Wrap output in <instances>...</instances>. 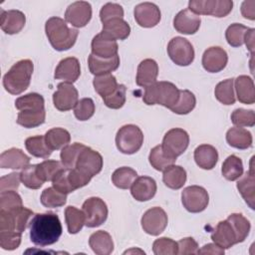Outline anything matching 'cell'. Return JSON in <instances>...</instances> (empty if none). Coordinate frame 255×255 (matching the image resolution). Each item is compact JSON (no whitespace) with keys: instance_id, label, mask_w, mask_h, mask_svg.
<instances>
[{"instance_id":"17","label":"cell","mask_w":255,"mask_h":255,"mask_svg":"<svg viewBox=\"0 0 255 255\" xmlns=\"http://www.w3.org/2000/svg\"><path fill=\"white\" fill-rule=\"evenodd\" d=\"M91 48L92 54L102 59H110L115 57L118 55L119 50L117 40L104 32L97 34L93 38Z\"/></svg>"},{"instance_id":"22","label":"cell","mask_w":255,"mask_h":255,"mask_svg":"<svg viewBox=\"0 0 255 255\" xmlns=\"http://www.w3.org/2000/svg\"><path fill=\"white\" fill-rule=\"evenodd\" d=\"M25 14L19 10H1V29L8 35L19 33L25 26Z\"/></svg>"},{"instance_id":"25","label":"cell","mask_w":255,"mask_h":255,"mask_svg":"<svg viewBox=\"0 0 255 255\" xmlns=\"http://www.w3.org/2000/svg\"><path fill=\"white\" fill-rule=\"evenodd\" d=\"M30 162V157L20 148L12 147L3 151L0 155V167L20 169L27 166Z\"/></svg>"},{"instance_id":"6","label":"cell","mask_w":255,"mask_h":255,"mask_svg":"<svg viewBox=\"0 0 255 255\" xmlns=\"http://www.w3.org/2000/svg\"><path fill=\"white\" fill-rule=\"evenodd\" d=\"M33 211L20 206L16 209L0 210V231H17L22 233L30 223Z\"/></svg>"},{"instance_id":"37","label":"cell","mask_w":255,"mask_h":255,"mask_svg":"<svg viewBox=\"0 0 255 255\" xmlns=\"http://www.w3.org/2000/svg\"><path fill=\"white\" fill-rule=\"evenodd\" d=\"M215 98L218 102L223 105L229 106L235 103V94H234V79H226L219 82L214 90Z\"/></svg>"},{"instance_id":"43","label":"cell","mask_w":255,"mask_h":255,"mask_svg":"<svg viewBox=\"0 0 255 255\" xmlns=\"http://www.w3.org/2000/svg\"><path fill=\"white\" fill-rule=\"evenodd\" d=\"M227 220L230 222L234 229L237 238V243L243 242L247 238L251 228L249 220L245 218L241 213H232L228 216Z\"/></svg>"},{"instance_id":"44","label":"cell","mask_w":255,"mask_h":255,"mask_svg":"<svg viewBox=\"0 0 255 255\" xmlns=\"http://www.w3.org/2000/svg\"><path fill=\"white\" fill-rule=\"evenodd\" d=\"M86 147L85 144L81 142H74L72 144H67L61 150L60 157L61 162L66 168H74L81 151Z\"/></svg>"},{"instance_id":"10","label":"cell","mask_w":255,"mask_h":255,"mask_svg":"<svg viewBox=\"0 0 255 255\" xmlns=\"http://www.w3.org/2000/svg\"><path fill=\"white\" fill-rule=\"evenodd\" d=\"M181 202L187 211L198 213L207 207L209 195L205 188L198 185H190L182 190Z\"/></svg>"},{"instance_id":"29","label":"cell","mask_w":255,"mask_h":255,"mask_svg":"<svg viewBox=\"0 0 255 255\" xmlns=\"http://www.w3.org/2000/svg\"><path fill=\"white\" fill-rule=\"evenodd\" d=\"M234 85L236 90V96L240 103L245 105L254 104L255 102L254 83L250 77L246 75H241L236 78Z\"/></svg>"},{"instance_id":"2","label":"cell","mask_w":255,"mask_h":255,"mask_svg":"<svg viewBox=\"0 0 255 255\" xmlns=\"http://www.w3.org/2000/svg\"><path fill=\"white\" fill-rule=\"evenodd\" d=\"M45 32L50 44L57 51H67L72 48L79 35L77 29L70 28L60 17L49 18L45 24Z\"/></svg>"},{"instance_id":"8","label":"cell","mask_w":255,"mask_h":255,"mask_svg":"<svg viewBox=\"0 0 255 255\" xmlns=\"http://www.w3.org/2000/svg\"><path fill=\"white\" fill-rule=\"evenodd\" d=\"M170 60L178 66H188L194 60V49L191 43L182 37L172 38L167 45Z\"/></svg>"},{"instance_id":"4","label":"cell","mask_w":255,"mask_h":255,"mask_svg":"<svg viewBox=\"0 0 255 255\" xmlns=\"http://www.w3.org/2000/svg\"><path fill=\"white\" fill-rule=\"evenodd\" d=\"M178 98L179 90L174 84L160 81L144 88L142 101L148 106L160 105L170 110L173 106H175Z\"/></svg>"},{"instance_id":"46","label":"cell","mask_w":255,"mask_h":255,"mask_svg":"<svg viewBox=\"0 0 255 255\" xmlns=\"http://www.w3.org/2000/svg\"><path fill=\"white\" fill-rule=\"evenodd\" d=\"M46 119V112L39 111V112H28V111H20L17 116V124L26 128H32L39 127L45 123Z\"/></svg>"},{"instance_id":"26","label":"cell","mask_w":255,"mask_h":255,"mask_svg":"<svg viewBox=\"0 0 255 255\" xmlns=\"http://www.w3.org/2000/svg\"><path fill=\"white\" fill-rule=\"evenodd\" d=\"M88 64L90 72L95 76H102L106 74H111V72L116 71L120 66V57L116 55L110 59H102L91 54L88 58Z\"/></svg>"},{"instance_id":"62","label":"cell","mask_w":255,"mask_h":255,"mask_svg":"<svg viewBox=\"0 0 255 255\" xmlns=\"http://www.w3.org/2000/svg\"><path fill=\"white\" fill-rule=\"evenodd\" d=\"M241 14L244 18L249 20L255 19V1H243L241 5Z\"/></svg>"},{"instance_id":"31","label":"cell","mask_w":255,"mask_h":255,"mask_svg":"<svg viewBox=\"0 0 255 255\" xmlns=\"http://www.w3.org/2000/svg\"><path fill=\"white\" fill-rule=\"evenodd\" d=\"M162 180L168 188L179 189L186 181V171L180 165L171 164L163 170Z\"/></svg>"},{"instance_id":"35","label":"cell","mask_w":255,"mask_h":255,"mask_svg":"<svg viewBox=\"0 0 255 255\" xmlns=\"http://www.w3.org/2000/svg\"><path fill=\"white\" fill-rule=\"evenodd\" d=\"M15 107L19 111L39 112L45 111L44 98L37 93H29L15 101Z\"/></svg>"},{"instance_id":"34","label":"cell","mask_w":255,"mask_h":255,"mask_svg":"<svg viewBox=\"0 0 255 255\" xmlns=\"http://www.w3.org/2000/svg\"><path fill=\"white\" fill-rule=\"evenodd\" d=\"M45 141L48 147L53 151L66 146L70 140V132L62 128H53L45 133Z\"/></svg>"},{"instance_id":"3","label":"cell","mask_w":255,"mask_h":255,"mask_svg":"<svg viewBox=\"0 0 255 255\" xmlns=\"http://www.w3.org/2000/svg\"><path fill=\"white\" fill-rule=\"evenodd\" d=\"M34 65L31 60L25 59L15 63L3 77L5 90L12 95H19L28 89L33 74Z\"/></svg>"},{"instance_id":"48","label":"cell","mask_w":255,"mask_h":255,"mask_svg":"<svg viewBox=\"0 0 255 255\" xmlns=\"http://www.w3.org/2000/svg\"><path fill=\"white\" fill-rule=\"evenodd\" d=\"M63 168H65V166L62 164V162L51 159L44 160L37 164V172L44 182L52 181L54 176Z\"/></svg>"},{"instance_id":"19","label":"cell","mask_w":255,"mask_h":255,"mask_svg":"<svg viewBox=\"0 0 255 255\" xmlns=\"http://www.w3.org/2000/svg\"><path fill=\"white\" fill-rule=\"evenodd\" d=\"M200 16L196 15L188 8L179 11L173 19L174 29L177 32L185 35L195 34L200 27Z\"/></svg>"},{"instance_id":"42","label":"cell","mask_w":255,"mask_h":255,"mask_svg":"<svg viewBox=\"0 0 255 255\" xmlns=\"http://www.w3.org/2000/svg\"><path fill=\"white\" fill-rule=\"evenodd\" d=\"M93 85L95 91L102 97V99L110 96L115 92L118 87L117 79L112 74H106L102 76H96Z\"/></svg>"},{"instance_id":"57","label":"cell","mask_w":255,"mask_h":255,"mask_svg":"<svg viewBox=\"0 0 255 255\" xmlns=\"http://www.w3.org/2000/svg\"><path fill=\"white\" fill-rule=\"evenodd\" d=\"M21 234L17 231H0V246L2 249H17L21 243Z\"/></svg>"},{"instance_id":"20","label":"cell","mask_w":255,"mask_h":255,"mask_svg":"<svg viewBox=\"0 0 255 255\" xmlns=\"http://www.w3.org/2000/svg\"><path fill=\"white\" fill-rule=\"evenodd\" d=\"M81 75L80 62L75 57H68L61 60L55 70L54 77L57 80H64L73 84Z\"/></svg>"},{"instance_id":"51","label":"cell","mask_w":255,"mask_h":255,"mask_svg":"<svg viewBox=\"0 0 255 255\" xmlns=\"http://www.w3.org/2000/svg\"><path fill=\"white\" fill-rule=\"evenodd\" d=\"M177 250V242L167 237H160L152 244V251L155 255H175Z\"/></svg>"},{"instance_id":"24","label":"cell","mask_w":255,"mask_h":255,"mask_svg":"<svg viewBox=\"0 0 255 255\" xmlns=\"http://www.w3.org/2000/svg\"><path fill=\"white\" fill-rule=\"evenodd\" d=\"M158 75V65L152 59H144L138 64L135 82L139 87L146 88L156 82Z\"/></svg>"},{"instance_id":"56","label":"cell","mask_w":255,"mask_h":255,"mask_svg":"<svg viewBox=\"0 0 255 255\" xmlns=\"http://www.w3.org/2000/svg\"><path fill=\"white\" fill-rule=\"evenodd\" d=\"M53 187L59 190L60 192L64 194H69L75 189L72 187L70 181H69V168H63L61 169L53 178L52 180Z\"/></svg>"},{"instance_id":"55","label":"cell","mask_w":255,"mask_h":255,"mask_svg":"<svg viewBox=\"0 0 255 255\" xmlns=\"http://www.w3.org/2000/svg\"><path fill=\"white\" fill-rule=\"evenodd\" d=\"M126 93H127L126 86L123 84H119L113 94L103 99L105 105L110 109H114V110L121 109L126 103Z\"/></svg>"},{"instance_id":"47","label":"cell","mask_w":255,"mask_h":255,"mask_svg":"<svg viewBox=\"0 0 255 255\" xmlns=\"http://www.w3.org/2000/svg\"><path fill=\"white\" fill-rule=\"evenodd\" d=\"M41 203L45 207L56 208L61 207L67 202V194H64L54 187H48L41 194Z\"/></svg>"},{"instance_id":"40","label":"cell","mask_w":255,"mask_h":255,"mask_svg":"<svg viewBox=\"0 0 255 255\" xmlns=\"http://www.w3.org/2000/svg\"><path fill=\"white\" fill-rule=\"evenodd\" d=\"M65 220L69 233L76 234L85 225L86 218L83 210H80L75 206H68L65 209Z\"/></svg>"},{"instance_id":"15","label":"cell","mask_w":255,"mask_h":255,"mask_svg":"<svg viewBox=\"0 0 255 255\" xmlns=\"http://www.w3.org/2000/svg\"><path fill=\"white\" fill-rule=\"evenodd\" d=\"M92 18V6L87 1H76L68 6L65 20L76 28L85 27Z\"/></svg>"},{"instance_id":"38","label":"cell","mask_w":255,"mask_h":255,"mask_svg":"<svg viewBox=\"0 0 255 255\" xmlns=\"http://www.w3.org/2000/svg\"><path fill=\"white\" fill-rule=\"evenodd\" d=\"M25 146L29 153L36 157L47 158L52 153V150L48 147L45 141L44 135H34L26 138Z\"/></svg>"},{"instance_id":"23","label":"cell","mask_w":255,"mask_h":255,"mask_svg":"<svg viewBox=\"0 0 255 255\" xmlns=\"http://www.w3.org/2000/svg\"><path fill=\"white\" fill-rule=\"evenodd\" d=\"M211 239L215 244L223 249H229L237 244L236 234L230 222L226 219L217 223L214 231L211 234Z\"/></svg>"},{"instance_id":"28","label":"cell","mask_w":255,"mask_h":255,"mask_svg":"<svg viewBox=\"0 0 255 255\" xmlns=\"http://www.w3.org/2000/svg\"><path fill=\"white\" fill-rule=\"evenodd\" d=\"M89 245L98 255H109L114 251V242L110 233L104 230L94 232L89 238Z\"/></svg>"},{"instance_id":"54","label":"cell","mask_w":255,"mask_h":255,"mask_svg":"<svg viewBox=\"0 0 255 255\" xmlns=\"http://www.w3.org/2000/svg\"><path fill=\"white\" fill-rule=\"evenodd\" d=\"M22 198L15 190H5L0 193V210L10 211L22 205Z\"/></svg>"},{"instance_id":"45","label":"cell","mask_w":255,"mask_h":255,"mask_svg":"<svg viewBox=\"0 0 255 255\" xmlns=\"http://www.w3.org/2000/svg\"><path fill=\"white\" fill-rule=\"evenodd\" d=\"M196 105V98L193 93L188 90H179V98L175 106L170 110L177 115L189 114Z\"/></svg>"},{"instance_id":"5","label":"cell","mask_w":255,"mask_h":255,"mask_svg":"<svg viewBox=\"0 0 255 255\" xmlns=\"http://www.w3.org/2000/svg\"><path fill=\"white\" fill-rule=\"evenodd\" d=\"M143 143V133L135 125H126L120 128L116 135V145L125 154H132L139 150Z\"/></svg>"},{"instance_id":"9","label":"cell","mask_w":255,"mask_h":255,"mask_svg":"<svg viewBox=\"0 0 255 255\" xmlns=\"http://www.w3.org/2000/svg\"><path fill=\"white\" fill-rule=\"evenodd\" d=\"M188 144V133L182 128H174L164 134L161 146L166 154L173 158H177V156L181 155L186 150Z\"/></svg>"},{"instance_id":"60","label":"cell","mask_w":255,"mask_h":255,"mask_svg":"<svg viewBox=\"0 0 255 255\" xmlns=\"http://www.w3.org/2000/svg\"><path fill=\"white\" fill-rule=\"evenodd\" d=\"M21 181L20 173L12 172L10 174L4 175L0 179V190H17Z\"/></svg>"},{"instance_id":"64","label":"cell","mask_w":255,"mask_h":255,"mask_svg":"<svg viewBox=\"0 0 255 255\" xmlns=\"http://www.w3.org/2000/svg\"><path fill=\"white\" fill-rule=\"evenodd\" d=\"M254 32L255 29L249 28V30L246 32L244 36V43L247 46V49L250 51V53L253 55V49H254Z\"/></svg>"},{"instance_id":"30","label":"cell","mask_w":255,"mask_h":255,"mask_svg":"<svg viewBox=\"0 0 255 255\" xmlns=\"http://www.w3.org/2000/svg\"><path fill=\"white\" fill-rule=\"evenodd\" d=\"M226 140L229 145L238 148V149H247L252 146V134L249 130L234 127L227 130L226 132Z\"/></svg>"},{"instance_id":"61","label":"cell","mask_w":255,"mask_h":255,"mask_svg":"<svg viewBox=\"0 0 255 255\" xmlns=\"http://www.w3.org/2000/svg\"><path fill=\"white\" fill-rule=\"evenodd\" d=\"M178 250L177 254L186 255V254H197L198 244L192 237H185L180 239L177 242Z\"/></svg>"},{"instance_id":"7","label":"cell","mask_w":255,"mask_h":255,"mask_svg":"<svg viewBox=\"0 0 255 255\" xmlns=\"http://www.w3.org/2000/svg\"><path fill=\"white\" fill-rule=\"evenodd\" d=\"M233 7L231 0H190L188 9L196 15H211L217 18L227 16Z\"/></svg>"},{"instance_id":"39","label":"cell","mask_w":255,"mask_h":255,"mask_svg":"<svg viewBox=\"0 0 255 255\" xmlns=\"http://www.w3.org/2000/svg\"><path fill=\"white\" fill-rule=\"evenodd\" d=\"M137 173L134 169L128 166H123L116 169L112 175V181L118 188L128 189L136 179Z\"/></svg>"},{"instance_id":"33","label":"cell","mask_w":255,"mask_h":255,"mask_svg":"<svg viewBox=\"0 0 255 255\" xmlns=\"http://www.w3.org/2000/svg\"><path fill=\"white\" fill-rule=\"evenodd\" d=\"M254 183H255V176L253 172V167L251 165L250 170L247 171L246 174L243 175L237 181V189L239 190L245 202L249 205L251 209H254V200H255Z\"/></svg>"},{"instance_id":"14","label":"cell","mask_w":255,"mask_h":255,"mask_svg":"<svg viewBox=\"0 0 255 255\" xmlns=\"http://www.w3.org/2000/svg\"><path fill=\"white\" fill-rule=\"evenodd\" d=\"M75 167L83 173L93 177L101 172L103 168V157L97 150L86 146L81 151Z\"/></svg>"},{"instance_id":"41","label":"cell","mask_w":255,"mask_h":255,"mask_svg":"<svg viewBox=\"0 0 255 255\" xmlns=\"http://www.w3.org/2000/svg\"><path fill=\"white\" fill-rule=\"evenodd\" d=\"M148 160L150 165L154 169L158 171H163L167 166L174 164L176 158H173L168 154H166L162 149L161 144H159L151 148L148 155Z\"/></svg>"},{"instance_id":"58","label":"cell","mask_w":255,"mask_h":255,"mask_svg":"<svg viewBox=\"0 0 255 255\" xmlns=\"http://www.w3.org/2000/svg\"><path fill=\"white\" fill-rule=\"evenodd\" d=\"M124 9L118 3H107L105 4L100 11V19L102 23H105L111 19L123 18Z\"/></svg>"},{"instance_id":"50","label":"cell","mask_w":255,"mask_h":255,"mask_svg":"<svg viewBox=\"0 0 255 255\" xmlns=\"http://www.w3.org/2000/svg\"><path fill=\"white\" fill-rule=\"evenodd\" d=\"M20 176L23 184L30 189H38L44 183L37 172V164H28L25 166L20 172Z\"/></svg>"},{"instance_id":"27","label":"cell","mask_w":255,"mask_h":255,"mask_svg":"<svg viewBox=\"0 0 255 255\" xmlns=\"http://www.w3.org/2000/svg\"><path fill=\"white\" fill-rule=\"evenodd\" d=\"M194 160L202 169H212L218 161L217 149L210 144H200L194 150Z\"/></svg>"},{"instance_id":"49","label":"cell","mask_w":255,"mask_h":255,"mask_svg":"<svg viewBox=\"0 0 255 255\" xmlns=\"http://www.w3.org/2000/svg\"><path fill=\"white\" fill-rule=\"evenodd\" d=\"M249 30L248 27L239 24L233 23L225 31V38L227 43L232 47H240L244 43V36Z\"/></svg>"},{"instance_id":"16","label":"cell","mask_w":255,"mask_h":255,"mask_svg":"<svg viewBox=\"0 0 255 255\" xmlns=\"http://www.w3.org/2000/svg\"><path fill=\"white\" fill-rule=\"evenodd\" d=\"M133 15L136 23L143 28H152L156 26L161 19L159 8L151 2H143L136 5L133 10Z\"/></svg>"},{"instance_id":"52","label":"cell","mask_w":255,"mask_h":255,"mask_svg":"<svg viewBox=\"0 0 255 255\" xmlns=\"http://www.w3.org/2000/svg\"><path fill=\"white\" fill-rule=\"evenodd\" d=\"M74 114L79 121H88L95 114L94 101L91 98L81 99L74 108Z\"/></svg>"},{"instance_id":"59","label":"cell","mask_w":255,"mask_h":255,"mask_svg":"<svg viewBox=\"0 0 255 255\" xmlns=\"http://www.w3.org/2000/svg\"><path fill=\"white\" fill-rule=\"evenodd\" d=\"M91 176L83 173L76 167L69 168V181L75 190L87 185L91 181Z\"/></svg>"},{"instance_id":"53","label":"cell","mask_w":255,"mask_h":255,"mask_svg":"<svg viewBox=\"0 0 255 255\" xmlns=\"http://www.w3.org/2000/svg\"><path fill=\"white\" fill-rule=\"evenodd\" d=\"M231 122L239 128L253 127L255 125V113L252 110L236 109L231 114Z\"/></svg>"},{"instance_id":"13","label":"cell","mask_w":255,"mask_h":255,"mask_svg":"<svg viewBox=\"0 0 255 255\" xmlns=\"http://www.w3.org/2000/svg\"><path fill=\"white\" fill-rule=\"evenodd\" d=\"M79 94L71 83L63 82L57 86V91L53 94V103L60 112H67L75 108L78 103Z\"/></svg>"},{"instance_id":"32","label":"cell","mask_w":255,"mask_h":255,"mask_svg":"<svg viewBox=\"0 0 255 255\" xmlns=\"http://www.w3.org/2000/svg\"><path fill=\"white\" fill-rule=\"evenodd\" d=\"M102 32L115 40H125L130 34V27L123 18H115L103 23Z\"/></svg>"},{"instance_id":"21","label":"cell","mask_w":255,"mask_h":255,"mask_svg":"<svg viewBox=\"0 0 255 255\" xmlns=\"http://www.w3.org/2000/svg\"><path fill=\"white\" fill-rule=\"evenodd\" d=\"M156 182L149 176H139L130 186V193L137 201H147L156 193Z\"/></svg>"},{"instance_id":"36","label":"cell","mask_w":255,"mask_h":255,"mask_svg":"<svg viewBox=\"0 0 255 255\" xmlns=\"http://www.w3.org/2000/svg\"><path fill=\"white\" fill-rule=\"evenodd\" d=\"M222 175L230 181H234L240 178L243 174V163L240 157L231 154L222 163L221 167Z\"/></svg>"},{"instance_id":"12","label":"cell","mask_w":255,"mask_h":255,"mask_svg":"<svg viewBox=\"0 0 255 255\" xmlns=\"http://www.w3.org/2000/svg\"><path fill=\"white\" fill-rule=\"evenodd\" d=\"M168 218L161 207H152L146 210L140 220L143 231L149 235L157 236L164 231Z\"/></svg>"},{"instance_id":"1","label":"cell","mask_w":255,"mask_h":255,"mask_svg":"<svg viewBox=\"0 0 255 255\" xmlns=\"http://www.w3.org/2000/svg\"><path fill=\"white\" fill-rule=\"evenodd\" d=\"M30 239L38 246L56 243L62 235V224L59 216L53 212L37 213L29 223Z\"/></svg>"},{"instance_id":"11","label":"cell","mask_w":255,"mask_h":255,"mask_svg":"<svg viewBox=\"0 0 255 255\" xmlns=\"http://www.w3.org/2000/svg\"><path fill=\"white\" fill-rule=\"evenodd\" d=\"M85 214V225L88 227H98L102 225L108 217V206L100 197L88 198L82 206Z\"/></svg>"},{"instance_id":"18","label":"cell","mask_w":255,"mask_h":255,"mask_svg":"<svg viewBox=\"0 0 255 255\" xmlns=\"http://www.w3.org/2000/svg\"><path fill=\"white\" fill-rule=\"evenodd\" d=\"M228 62L226 51L218 46L206 49L202 55V66L209 73H218L222 71Z\"/></svg>"},{"instance_id":"63","label":"cell","mask_w":255,"mask_h":255,"mask_svg":"<svg viewBox=\"0 0 255 255\" xmlns=\"http://www.w3.org/2000/svg\"><path fill=\"white\" fill-rule=\"evenodd\" d=\"M197 254H212V255H222L224 254V249L215 243L205 244L203 247L198 249Z\"/></svg>"}]
</instances>
